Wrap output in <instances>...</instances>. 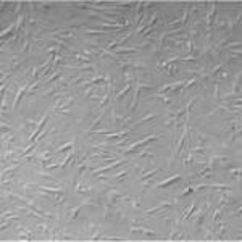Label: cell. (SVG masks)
<instances>
[{
  "instance_id": "1",
  "label": "cell",
  "mask_w": 242,
  "mask_h": 242,
  "mask_svg": "<svg viewBox=\"0 0 242 242\" xmlns=\"http://www.w3.org/2000/svg\"><path fill=\"white\" fill-rule=\"evenodd\" d=\"M141 89H152V84H142V83H139V81H134V95H132V102H131V105H129V111H132L136 108V102H137Z\"/></svg>"
},
{
  "instance_id": "2",
  "label": "cell",
  "mask_w": 242,
  "mask_h": 242,
  "mask_svg": "<svg viewBox=\"0 0 242 242\" xmlns=\"http://www.w3.org/2000/svg\"><path fill=\"white\" fill-rule=\"evenodd\" d=\"M155 139H157V136H155V134H150V136H147V137L141 139V141H137V142H132L131 145H128V147H126V149H123V153H129V152L136 150V149H137L139 145H142V144H147L149 141H155Z\"/></svg>"
},
{
  "instance_id": "3",
  "label": "cell",
  "mask_w": 242,
  "mask_h": 242,
  "mask_svg": "<svg viewBox=\"0 0 242 242\" xmlns=\"http://www.w3.org/2000/svg\"><path fill=\"white\" fill-rule=\"evenodd\" d=\"M26 90H29V84L26 83L24 86L21 87V89H19L18 92H16V95H15V100H13V107H16V105H18V102L21 100V97H23V94H24Z\"/></svg>"
},
{
  "instance_id": "4",
  "label": "cell",
  "mask_w": 242,
  "mask_h": 242,
  "mask_svg": "<svg viewBox=\"0 0 242 242\" xmlns=\"http://www.w3.org/2000/svg\"><path fill=\"white\" fill-rule=\"evenodd\" d=\"M129 132V129H121V131H116V132H107V139H111V137H126Z\"/></svg>"
},
{
  "instance_id": "5",
  "label": "cell",
  "mask_w": 242,
  "mask_h": 242,
  "mask_svg": "<svg viewBox=\"0 0 242 242\" xmlns=\"http://www.w3.org/2000/svg\"><path fill=\"white\" fill-rule=\"evenodd\" d=\"M131 231H132V233H134V231H139V233H142V234H149V236H157L155 231L149 229V228H142V226H132V228H131Z\"/></svg>"
},
{
  "instance_id": "6",
  "label": "cell",
  "mask_w": 242,
  "mask_h": 242,
  "mask_svg": "<svg viewBox=\"0 0 242 242\" xmlns=\"http://www.w3.org/2000/svg\"><path fill=\"white\" fill-rule=\"evenodd\" d=\"M181 179V174H174V176H171V178H168V179H165V181H162L158 184V187H165L166 184H169V182H174V181H179Z\"/></svg>"
},
{
  "instance_id": "7",
  "label": "cell",
  "mask_w": 242,
  "mask_h": 242,
  "mask_svg": "<svg viewBox=\"0 0 242 242\" xmlns=\"http://www.w3.org/2000/svg\"><path fill=\"white\" fill-rule=\"evenodd\" d=\"M157 98H160V100L165 103V107H169V103H171V98H169L166 94H157Z\"/></svg>"
},
{
  "instance_id": "8",
  "label": "cell",
  "mask_w": 242,
  "mask_h": 242,
  "mask_svg": "<svg viewBox=\"0 0 242 242\" xmlns=\"http://www.w3.org/2000/svg\"><path fill=\"white\" fill-rule=\"evenodd\" d=\"M224 231H226V224H224V223H218L216 224V234H218V237H223Z\"/></svg>"
},
{
  "instance_id": "9",
  "label": "cell",
  "mask_w": 242,
  "mask_h": 242,
  "mask_svg": "<svg viewBox=\"0 0 242 242\" xmlns=\"http://www.w3.org/2000/svg\"><path fill=\"white\" fill-rule=\"evenodd\" d=\"M73 58L83 60V61H89V60H90V57H86L83 52H73Z\"/></svg>"
},
{
  "instance_id": "10",
  "label": "cell",
  "mask_w": 242,
  "mask_h": 242,
  "mask_svg": "<svg viewBox=\"0 0 242 242\" xmlns=\"http://www.w3.org/2000/svg\"><path fill=\"white\" fill-rule=\"evenodd\" d=\"M74 147V139L73 141H70V142H66V144H63L61 147L57 149V152H63V150H66V149H73Z\"/></svg>"
},
{
  "instance_id": "11",
  "label": "cell",
  "mask_w": 242,
  "mask_h": 242,
  "mask_svg": "<svg viewBox=\"0 0 242 242\" xmlns=\"http://www.w3.org/2000/svg\"><path fill=\"white\" fill-rule=\"evenodd\" d=\"M136 49H132V47H118L116 49V53H131L134 52Z\"/></svg>"
},
{
  "instance_id": "12",
  "label": "cell",
  "mask_w": 242,
  "mask_h": 242,
  "mask_svg": "<svg viewBox=\"0 0 242 242\" xmlns=\"http://www.w3.org/2000/svg\"><path fill=\"white\" fill-rule=\"evenodd\" d=\"M92 157H97V158H108V160H113V157L108 155V153H102V152H94Z\"/></svg>"
},
{
  "instance_id": "13",
  "label": "cell",
  "mask_w": 242,
  "mask_h": 242,
  "mask_svg": "<svg viewBox=\"0 0 242 242\" xmlns=\"http://www.w3.org/2000/svg\"><path fill=\"white\" fill-rule=\"evenodd\" d=\"M155 118V113H150V115H147V116H144V118H141L137 123H134V126H137V124H141V123H145V121H149V120H153Z\"/></svg>"
},
{
  "instance_id": "14",
  "label": "cell",
  "mask_w": 242,
  "mask_h": 242,
  "mask_svg": "<svg viewBox=\"0 0 242 242\" xmlns=\"http://www.w3.org/2000/svg\"><path fill=\"white\" fill-rule=\"evenodd\" d=\"M131 87H132V84H131V83H129V84H126V87H124V89H123V90H120V92H118V94H116V98H121L123 95L126 94V92H128L129 89H131Z\"/></svg>"
},
{
  "instance_id": "15",
  "label": "cell",
  "mask_w": 242,
  "mask_h": 242,
  "mask_svg": "<svg viewBox=\"0 0 242 242\" xmlns=\"http://www.w3.org/2000/svg\"><path fill=\"white\" fill-rule=\"evenodd\" d=\"M194 208H195V205H194V203H190V205H189V208H187V210H184L182 218H189V216H190V212H192Z\"/></svg>"
},
{
  "instance_id": "16",
  "label": "cell",
  "mask_w": 242,
  "mask_h": 242,
  "mask_svg": "<svg viewBox=\"0 0 242 242\" xmlns=\"http://www.w3.org/2000/svg\"><path fill=\"white\" fill-rule=\"evenodd\" d=\"M157 171H158V169H150V171H144V173L141 174V178H147V176H153Z\"/></svg>"
},
{
  "instance_id": "17",
  "label": "cell",
  "mask_w": 242,
  "mask_h": 242,
  "mask_svg": "<svg viewBox=\"0 0 242 242\" xmlns=\"http://www.w3.org/2000/svg\"><path fill=\"white\" fill-rule=\"evenodd\" d=\"M229 171L233 173V178H239V174H241V168H231Z\"/></svg>"
},
{
  "instance_id": "18",
  "label": "cell",
  "mask_w": 242,
  "mask_h": 242,
  "mask_svg": "<svg viewBox=\"0 0 242 242\" xmlns=\"http://www.w3.org/2000/svg\"><path fill=\"white\" fill-rule=\"evenodd\" d=\"M220 215H221V208H218L216 212L213 213V216H212V221H213V223H215V221L218 220V216H220Z\"/></svg>"
},
{
  "instance_id": "19",
  "label": "cell",
  "mask_w": 242,
  "mask_h": 242,
  "mask_svg": "<svg viewBox=\"0 0 242 242\" xmlns=\"http://www.w3.org/2000/svg\"><path fill=\"white\" fill-rule=\"evenodd\" d=\"M37 229L45 233V231H47V224H45V223H39V224H37Z\"/></svg>"
},
{
  "instance_id": "20",
  "label": "cell",
  "mask_w": 242,
  "mask_h": 242,
  "mask_svg": "<svg viewBox=\"0 0 242 242\" xmlns=\"http://www.w3.org/2000/svg\"><path fill=\"white\" fill-rule=\"evenodd\" d=\"M86 32H89V34H98V36H102V34H103V31H97V29H87Z\"/></svg>"
}]
</instances>
